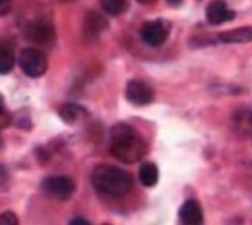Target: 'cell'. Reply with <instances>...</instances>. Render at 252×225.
Instances as JSON below:
<instances>
[{
	"instance_id": "2e32d148",
	"label": "cell",
	"mask_w": 252,
	"mask_h": 225,
	"mask_svg": "<svg viewBox=\"0 0 252 225\" xmlns=\"http://www.w3.org/2000/svg\"><path fill=\"white\" fill-rule=\"evenodd\" d=\"M18 224V218H16L15 213H4L0 215V225H16Z\"/></svg>"
},
{
	"instance_id": "ba28073f",
	"label": "cell",
	"mask_w": 252,
	"mask_h": 225,
	"mask_svg": "<svg viewBox=\"0 0 252 225\" xmlns=\"http://www.w3.org/2000/svg\"><path fill=\"white\" fill-rule=\"evenodd\" d=\"M234 16H236V13L229 9L225 0H213V2H209L207 9H205V18H207L211 26H220L223 22L232 20Z\"/></svg>"
},
{
	"instance_id": "8fae6325",
	"label": "cell",
	"mask_w": 252,
	"mask_h": 225,
	"mask_svg": "<svg viewBox=\"0 0 252 225\" xmlns=\"http://www.w3.org/2000/svg\"><path fill=\"white\" fill-rule=\"evenodd\" d=\"M103 29H106V20H105V18H103L99 13H95V11L89 13V15H87V18H85V36L95 38L97 34H101V31H103Z\"/></svg>"
},
{
	"instance_id": "5bb4252c",
	"label": "cell",
	"mask_w": 252,
	"mask_h": 225,
	"mask_svg": "<svg viewBox=\"0 0 252 225\" xmlns=\"http://www.w3.org/2000/svg\"><path fill=\"white\" fill-rule=\"evenodd\" d=\"M85 112H83V108L81 106H78V105H63L62 108H60V117H62L65 123H68V125H72V123H76V121L83 115Z\"/></svg>"
},
{
	"instance_id": "d6986e66",
	"label": "cell",
	"mask_w": 252,
	"mask_h": 225,
	"mask_svg": "<svg viewBox=\"0 0 252 225\" xmlns=\"http://www.w3.org/2000/svg\"><path fill=\"white\" fill-rule=\"evenodd\" d=\"M89 222L83 220V218H74V220H70V225H87Z\"/></svg>"
},
{
	"instance_id": "7402d4cb",
	"label": "cell",
	"mask_w": 252,
	"mask_h": 225,
	"mask_svg": "<svg viewBox=\"0 0 252 225\" xmlns=\"http://www.w3.org/2000/svg\"><path fill=\"white\" fill-rule=\"evenodd\" d=\"M137 2H139V4H153L155 0H137Z\"/></svg>"
},
{
	"instance_id": "277c9868",
	"label": "cell",
	"mask_w": 252,
	"mask_h": 225,
	"mask_svg": "<svg viewBox=\"0 0 252 225\" xmlns=\"http://www.w3.org/2000/svg\"><path fill=\"white\" fill-rule=\"evenodd\" d=\"M45 194H49L51 198L56 200H67L74 194L76 189V182L67 175H54V177H47L42 184Z\"/></svg>"
},
{
	"instance_id": "8992f818",
	"label": "cell",
	"mask_w": 252,
	"mask_h": 225,
	"mask_svg": "<svg viewBox=\"0 0 252 225\" xmlns=\"http://www.w3.org/2000/svg\"><path fill=\"white\" fill-rule=\"evenodd\" d=\"M24 32H26L27 40L40 43V45L51 43L54 40V27L45 18H34V20H31L26 26V31Z\"/></svg>"
},
{
	"instance_id": "3957f363",
	"label": "cell",
	"mask_w": 252,
	"mask_h": 225,
	"mask_svg": "<svg viewBox=\"0 0 252 225\" xmlns=\"http://www.w3.org/2000/svg\"><path fill=\"white\" fill-rule=\"evenodd\" d=\"M18 65L29 78H42L47 72V56L38 49H24L18 58Z\"/></svg>"
},
{
	"instance_id": "7a4b0ae2",
	"label": "cell",
	"mask_w": 252,
	"mask_h": 225,
	"mask_svg": "<svg viewBox=\"0 0 252 225\" xmlns=\"http://www.w3.org/2000/svg\"><path fill=\"white\" fill-rule=\"evenodd\" d=\"M90 182L95 191L110 198L126 196L133 188V178L130 173L116 166H97L90 175Z\"/></svg>"
},
{
	"instance_id": "7c38bea8",
	"label": "cell",
	"mask_w": 252,
	"mask_h": 225,
	"mask_svg": "<svg viewBox=\"0 0 252 225\" xmlns=\"http://www.w3.org/2000/svg\"><path fill=\"white\" fill-rule=\"evenodd\" d=\"M139 180L142 186L153 188L158 182V169L153 162H142L139 168Z\"/></svg>"
},
{
	"instance_id": "9c48e42d",
	"label": "cell",
	"mask_w": 252,
	"mask_h": 225,
	"mask_svg": "<svg viewBox=\"0 0 252 225\" xmlns=\"http://www.w3.org/2000/svg\"><path fill=\"white\" fill-rule=\"evenodd\" d=\"M179 220L184 225H200L204 222V211L196 200H188L179 211Z\"/></svg>"
},
{
	"instance_id": "ffe728a7",
	"label": "cell",
	"mask_w": 252,
	"mask_h": 225,
	"mask_svg": "<svg viewBox=\"0 0 252 225\" xmlns=\"http://www.w3.org/2000/svg\"><path fill=\"white\" fill-rule=\"evenodd\" d=\"M168 2L171 5H180V4H182V0H168Z\"/></svg>"
},
{
	"instance_id": "603a6c76",
	"label": "cell",
	"mask_w": 252,
	"mask_h": 225,
	"mask_svg": "<svg viewBox=\"0 0 252 225\" xmlns=\"http://www.w3.org/2000/svg\"><path fill=\"white\" fill-rule=\"evenodd\" d=\"M0 148H2V137H0Z\"/></svg>"
},
{
	"instance_id": "30bf717a",
	"label": "cell",
	"mask_w": 252,
	"mask_h": 225,
	"mask_svg": "<svg viewBox=\"0 0 252 225\" xmlns=\"http://www.w3.org/2000/svg\"><path fill=\"white\" fill-rule=\"evenodd\" d=\"M218 40L223 43H249L252 42V26L238 27V29L220 32Z\"/></svg>"
},
{
	"instance_id": "ac0fdd59",
	"label": "cell",
	"mask_w": 252,
	"mask_h": 225,
	"mask_svg": "<svg viewBox=\"0 0 252 225\" xmlns=\"http://www.w3.org/2000/svg\"><path fill=\"white\" fill-rule=\"evenodd\" d=\"M13 7V0H0V16L7 15Z\"/></svg>"
},
{
	"instance_id": "e0dca14e",
	"label": "cell",
	"mask_w": 252,
	"mask_h": 225,
	"mask_svg": "<svg viewBox=\"0 0 252 225\" xmlns=\"http://www.w3.org/2000/svg\"><path fill=\"white\" fill-rule=\"evenodd\" d=\"M7 188H9V175H7V171L0 166V193L5 191Z\"/></svg>"
},
{
	"instance_id": "6da1fadb",
	"label": "cell",
	"mask_w": 252,
	"mask_h": 225,
	"mask_svg": "<svg viewBox=\"0 0 252 225\" xmlns=\"http://www.w3.org/2000/svg\"><path fill=\"white\" fill-rule=\"evenodd\" d=\"M112 155L125 164L139 162L146 153V142L130 125H116L110 131Z\"/></svg>"
},
{
	"instance_id": "5b68a950",
	"label": "cell",
	"mask_w": 252,
	"mask_h": 225,
	"mask_svg": "<svg viewBox=\"0 0 252 225\" xmlns=\"http://www.w3.org/2000/svg\"><path fill=\"white\" fill-rule=\"evenodd\" d=\"M169 36V24L166 20H150L141 27L142 42L150 47H160Z\"/></svg>"
},
{
	"instance_id": "44dd1931",
	"label": "cell",
	"mask_w": 252,
	"mask_h": 225,
	"mask_svg": "<svg viewBox=\"0 0 252 225\" xmlns=\"http://www.w3.org/2000/svg\"><path fill=\"white\" fill-rule=\"evenodd\" d=\"M2 112H4V97L0 96V114H2Z\"/></svg>"
},
{
	"instance_id": "52a82bcc",
	"label": "cell",
	"mask_w": 252,
	"mask_h": 225,
	"mask_svg": "<svg viewBox=\"0 0 252 225\" xmlns=\"http://www.w3.org/2000/svg\"><path fill=\"white\" fill-rule=\"evenodd\" d=\"M126 99L135 106H146L153 101V90L146 81L131 79L126 85Z\"/></svg>"
},
{
	"instance_id": "4fadbf2b",
	"label": "cell",
	"mask_w": 252,
	"mask_h": 225,
	"mask_svg": "<svg viewBox=\"0 0 252 225\" xmlns=\"http://www.w3.org/2000/svg\"><path fill=\"white\" fill-rule=\"evenodd\" d=\"M130 2L128 0H101V7L106 15L110 16H119L128 9Z\"/></svg>"
},
{
	"instance_id": "9a60e30c",
	"label": "cell",
	"mask_w": 252,
	"mask_h": 225,
	"mask_svg": "<svg viewBox=\"0 0 252 225\" xmlns=\"http://www.w3.org/2000/svg\"><path fill=\"white\" fill-rule=\"evenodd\" d=\"M15 67V54L9 47L0 45V74H9Z\"/></svg>"
}]
</instances>
